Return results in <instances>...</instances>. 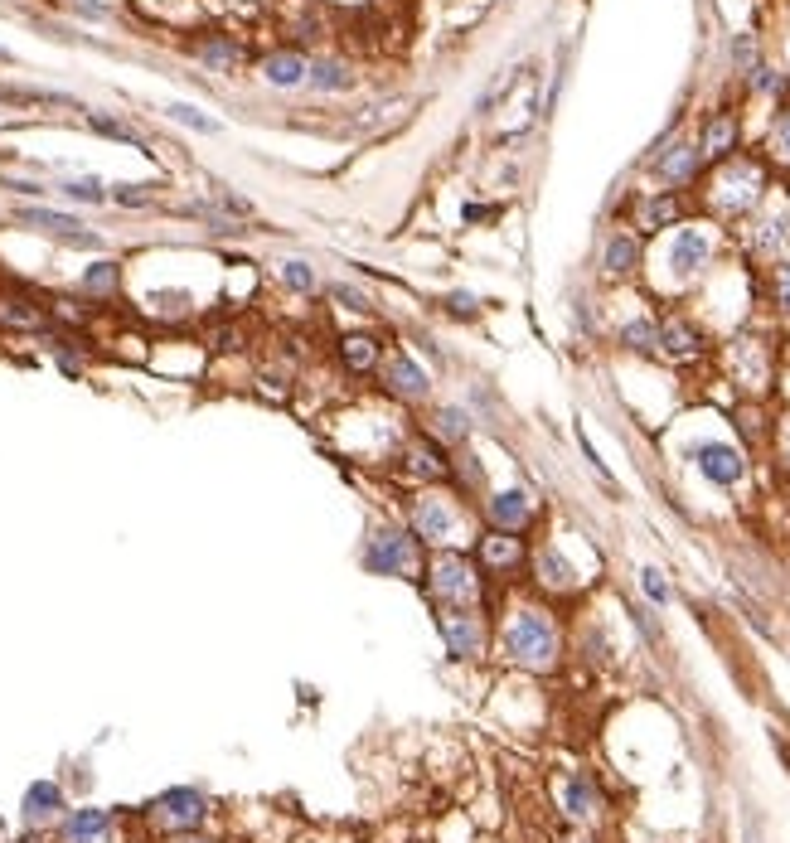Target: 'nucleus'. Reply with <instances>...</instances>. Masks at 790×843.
<instances>
[{
  "instance_id": "obj_11",
  "label": "nucleus",
  "mask_w": 790,
  "mask_h": 843,
  "mask_svg": "<svg viewBox=\"0 0 790 843\" xmlns=\"http://www.w3.org/2000/svg\"><path fill=\"white\" fill-rule=\"evenodd\" d=\"M694 466L703 470L713 485H737L747 461H742V451L727 446V441H703V446H694Z\"/></svg>"
},
{
  "instance_id": "obj_30",
  "label": "nucleus",
  "mask_w": 790,
  "mask_h": 843,
  "mask_svg": "<svg viewBox=\"0 0 790 843\" xmlns=\"http://www.w3.org/2000/svg\"><path fill=\"white\" fill-rule=\"evenodd\" d=\"M432 432H437L442 441H451V446H461L466 432H471V422H466V412H461V407H442V412H437V422H432Z\"/></svg>"
},
{
  "instance_id": "obj_34",
  "label": "nucleus",
  "mask_w": 790,
  "mask_h": 843,
  "mask_svg": "<svg viewBox=\"0 0 790 843\" xmlns=\"http://www.w3.org/2000/svg\"><path fill=\"white\" fill-rule=\"evenodd\" d=\"M64 194H68V199H78V204H102V199H107L102 180H68Z\"/></svg>"
},
{
  "instance_id": "obj_42",
  "label": "nucleus",
  "mask_w": 790,
  "mask_h": 843,
  "mask_svg": "<svg viewBox=\"0 0 790 843\" xmlns=\"http://www.w3.org/2000/svg\"><path fill=\"white\" fill-rule=\"evenodd\" d=\"M776 301H781V306L790 311V262L781 267V272H776Z\"/></svg>"
},
{
  "instance_id": "obj_7",
  "label": "nucleus",
  "mask_w": 790,
  "mask_h": 843,
  "mask_svg": "<svg viewBox=\"0 0 790 843\" xmlns=\"http://www.w3.org/2000/svg\"><path fill=\"white\" fill-rule=\"evenodd\" d=\"M379 383L398 398V403H422L427 393H432V383H427V369L422 364H412V354H393V359H383L379 364Z\"/></svg>"
},
{
  "instance_id": "obj_5",
  "label": "nucleus",
  "mask_w": 790,
  "mask_h": 843,
  "mask_svg": "<svg viewBox=\"0 0 790 843\" xmlns=\"http://www.w3.org/2000/svg\"><path fill=\"white\" fill-rule=\"evenodd\" d=\"M146 814H151V824L165 829V834H194V829L209 819V800L185 785V790H165Z\"/></svg>"
},
{
  "instance_id": "obj_28",
  "label": "nucleus",
  "mask_w": 790,
  "mask_h": 843,
  "mask_svg": "<svg viewBox=\"0 0 790 843\" xmlns=\"http://www.w3.org/2000/svg\"><path fill=\"white\" fill-rule=\"evenodd\" d=\"M698 170V146H674L669 156H660V175L664 180H689Z\"/></svg>"
},
{
  "instance_id": "obj_2",
  "label": "nucleus",
  "mask_w": 790,
  "mask_h": 843,
  "mask_svg": "<svg viewBox=\"0 0 790 843\" xmlns=\"http://www.w3.org/2000/svg\"><path fill=\"white\" fill-rule=\"evenodd\" d=\"M364 567L374 577H398V582H412L422 577V543L403 529H379L369 533L364 543Z\"/></svg>"
},
{
  "instance_id": "obj_26",
  "label": "nucleus",
  "mask_w": 790,
  "mask_h": 843,
  "mask_svg": "<svg viewBox=\"0 0 790 843\" xmlns=\"http://www.w3.org/2000/svg\"><path fill=\"white\" fill-rule=\"evenodd\" d=\"M117 286H122V267L117 262H93L83 272V291L88 296H117Z\"/></svg>"
},
{
  "instance_id": "obj_9",
  "label": "nucleus",
  "mask_w": 790,
  "mask_h": 843,
  "mask_svg": "<svg viewBox=\"0 0 790 843\" xmlns=\"http://www.w3.org/2000/svg\"><path fill=\"white\" fill-rule=\"evenodd\" d=\"M442 635H446V650L456 659L485 655V625H480L475 611H442Z\"/></svg>"
},
{
  "instance_id": "obj_35",
  "label": "nucleus",
  "mask_w": 790,
  "mask_h": 843,
  "mask_svg": "<svg viewBox=\"0 0 790 843\" xmlns=\"http://www.w3.org/2000/svg\"><path fill=\"white\" fill-rule=\"evenodd\" d=\"M679 219V199H650L645 204V228H660V223Z\"/></svg>"
},
{
  "instance_id": "obj_3",
  "label": "nucleus",
  "mask_w": 790,
  "mask_h": 843,
  "mask_svg": "<svg viewBox=\"0 0 790 843\" xmlns=\"http://www.w3.org/2000/svg\"><path fill=\"white\" fill-rule=\"evenodd\" d=\"M412 538L427 543V548H446L461 538V504L456 495H442V490H422L417 504H412Z\"/></svg>"
},
{
  "instance_id": "obj_37",
  "label": "nucleus",
  "mask_w": 790,
  "mask_h": 843,
  "mask_svg": "<svg viewBox=\"0 0 790 843\" xmlns=\"http://www.w3.org/2000/svg\"><path fill=\"white\" fill-rule=\"evenodd\" d=\"M640 587H645V596H650L655 606H664V601H669V582H664L660 567H645V572H640Z\"/></svg>"
},
{
  "instance_id": "obj_25",
  "label": "nucleus",
  "mask_w": 790,
  "mask_h": 843,
  "mask_svg": "<svg viewBox=\"0 0 790 843\" xmlns=\"http://www.w3.org/2000/svg\"><path fill=\"white\" fill-rule=\"evenodd\" d=\"M306 83H311L316 93H345V88L354 83V78H349V68H345V63L320 59V63H311V78H306Z\"/></svg>"
},
{
  "instance_id": "obj_31",
  "label": "nucleus",
  "mask_w": 790,
  "mask_h": 843,
  "mask_svg": "<svg viewBox=\"0 0 790 843\" xmlns=\"http://www.w3.org/2000/svg\"><path fill=\"white\" fill-rule=\"evenodd\" d=\"M282 281L291 291H316V272H311V262H301V257H286L282 262Z\"/></svg>"
},
{
  "instance_id": "obj_36",
  "label": "nucleus",
  "mask_w": 790,
  "mask_h": 843,
  "mask_svg": "<svg viewBox=\"0 0 790 843\" xmlns=\"http://www.w3.org/2000/svg\"><path fill=\"white\" fill-rule=\"evenodd\" d=\"M781 243H786V219H766L757 228V248L761 252H781Z\"/></svg>"
},
{
  "instance_id": "obj_40",
  "label": "nucleus",
  "mask_w": 790,
  "mask_h": 843,
  "mask_svg": "<svg viewBox=\"0 0 790 843\" xmlns=\"http://www.w3.org/2000/svg\"><path fill=\"white\" fill-rule=\"evenodd\" d=\"M330 301H345L349 311H374V306H369V301H364L354 286H335V291H330Z\"/></svg>"
},
{
  "instance_id": "obj_17",
  "label": "nucleus",
  "mask_w": 790,
  "mask_h": 843,
  "mask_svg": "<svg viewBox=\"0 0 790 843\" xmlns=\"http://www.w3.org/2000/svg\"><path fill=\"white\" fill-rule=\"evenodd\" d=\"M558 805H563L568 819H592L597 814V785L587 776H563L558 781Z\"/></svg>"
},
{
  "instance_id": "obj_20",
  "label": "nucleus",
  "mask_w": 790,
  "mask_h": 843,
  "mask_svg": "<svg viewBox=\"0 0 790 843\" xmlns=\"http://www.w3.org/2000/svg\"><path fill=\"white\" fill-rule=\"evenodd\" d=\"M480 558H485V567H495V572H509V567H519L524 562V548H519V538L514 533H485L480 538Z\"/></svg>"
},
{
  "instance_id": "obj_23",
  "label": "nucleus",
  "mask_w": 790,
  "mask_h": 843,
  "mask_svg": "<svg viewBox=\"0 0 790 843\" xmlns=\"http://www.w3.org/2000/svg\"><path fill=\"white\" fill-rule=\"evenodd\" d=\"M635 262H640V243L626 238V233H616V238L606 243V252H601V267H606L611 277H631Z\"/></svg>"
},
{
  "instance_id": "obj_29",
  "label": "nucleus",
  "mask_w": 790,
  "mask_h": 843,
  "mask_svg": "<svg viewBox=\"0 0 790 843\" xmlns=\"http://www.w3.org/2000/svg\"><path fill=\"white\" fill-rule=\"evenodd\" d=\"M732 117H713L708 131H703V146H698V156H727L732 151Z\"/></svg>"
},
{
  "instance_id": "obj_44",
  "label": "nucleus",
  "mask_w": 790,
  "mask_h": 843,
  "mask_svg": "<svg viewBox=\"0 0 790 843\" xmlns=\"http://www.w3.org/2000/svg\"><path fill=\"white\" fill-rule=\"evenodd\" d=\"M170 843H209V839H194V834H175Z\"/></svg>"
},
{
  "instance_id": "obj_19",
  "label": "nucleus",
  "mask_w": 790,
  "mask_h": 843,
  "mask_svg": "<svg viewBox=\"0 0 790 843\" xmlns=\"http://www.w3.org/2000/svg\"><path fill=\"white\" fill-rule=\"evenodd\" d=\"M340 359H345L349 374H374V369L383 364V344L374 340V335H345Z\"/></svg>"
},
{
  "instance_id": "obj_4",
  "label": "nucleus",
  "mask_w": 790,
  "mask_h": 843,
  "mask_svg": "<svg viewBox=\"0 0 790 843\" xmlns=\"http://www.w3.org/2000/svg\"><path fill=\"white\" fill-rule=\"evenodd\" d=\"M427 592H432V601H442L446 611H471L475 596H480V577L461 553H442L427 572Z\"/></svg>"
},
{
  "instance_id": "obj_12",
  "label": "nucleus",
  "mask_w": 790,
  "mask_h": 843,
  "mask_svg": "<svg viewBox=\"0 0 790 843\" xmlns=\"http://www.w3.org/2000/svg\"><path fill=\"white\" fill-rule=\"evenodd\" d=\"M20 223H25V228H39V233H49V238H64V243H73V248H97V233H88V228L73 219V214H54V209H20Z\"/></svg>"
},
{
  "instance_id": "obj_8",
  "label": "nucleus",
  "mask_w": 790,
  "mask_h": 843,
  "mask_svg": "<svg viewBox=\"0 0 790 843\" xmlns=\"http://www.w3.org/2000/svg\"><path fill=\"white\" fill-rule=\"evenodd\" d=\"M708 257H713V238L703 233V228H679L674 233V243H669V267H674V277L679 281H689V277H698L703 267H708Z\"/></svg>"
},
{
  "instance_id": "obj_43",
  "label": "nucleus",
  "mask_w": 790,
  "mask_h": 843,
  "mask_svg": "<svg viewBox=\"0 0 790 843\" xmlns=\"http://www.w3.org/2000/svg\"><path fill=\"white\" fill-rule=\"evenodd\" d=\"M781 451H786V461H790V417L781 422Z\"/></svg>"
},
{
  "instance_id": "obj_39",
  "label": "nucleus",
  "mask_w": 790,
  "mask_h": 843,
  "mask_svg": "<svg viewBox=\"0 0 790 843\" xmlns=\"http://www.w3.org/2000/svg\"><path fill=\"white\" fill-rule=\"evenodd\" d=\"M107 199H117L122 209H141V204H151V194H146V185H117Z\"/></svg>"
},
{
  "instance_id": "obj_14",
  "label": "nucleus",
  "mask_w": 790,
  "mask_h": 843,
  "mask_svg": "<svg viewBox=\"0 0 790 843\" xmlns=\"http://www.w3.org/2000/svg\"><path fill=\"white\" fill-rule=\"evenodd\" d=\"M262 78H267L272 88H306V78H311V59H306V54H296V49L267 54V59H262Z\"/></svg>"
},
{
  "instance_id": "obj_38",
  "label": "nucleus",
  "mask_w": 790,
  "mask_h": 843,
  "mask_svg": "<svg viewBox=\"0 0 790 843\" xmlns=\"http://www.w3.org/2000/svg\"><path fill=\"white\" fill-rule=\"evenodd\" d=\"M446 311L456 315V320H475V311H480V301H475L471 291H451V296H446Z\"/></svg>"
},
{
  "instance_id": "obj_24",
  "label": "nucleus",
  "mask_w": 790,
  "mask_h": 843,
  "mask_svg": "<svg viewBox=\"0 0 790 843\" xmlns=\"http://www.w3.org/2000/svg\"><path fill=\"white\" fill-rule=\"evenodd\" d=\"M194 54H199V63H204V68H214V73H233V68L243 63V49H238L233 39H204Z\"/></svg>"
},
{
  "instance_id": "obj_33",
  "label": "nucleus",
  "mask_w": 790,
  "mask_h": 843,
  "mask_svg": "<svg viewBox=\"0 0 790 843\" xmlns=\"http://www.w3.org/2000/svg\"><path fill=\"white\" fill-rule=\"evenodd\" d=\"M175 122H185V126H194V131H219V122L214 117H204L199 107H190V102H175V107H165Z\"/></svg>"
},
{
  "instance_id": "obj_10",
  "label": "nucleus",
  "mask_w": 790,
  "mask_h": 843,
  "mask_svg": "<svg viewBox=\"0 0 790 843\" xmlns=\"http://www.w3.org/2000/svg\"><path fill=\"white\" fill-rule=\"evenodd\" d=\"M534 495L529 490H495L490 500H485V514H490V524L500 533H519L534 524Z\"/></svg>"
},
{
  "instance_id": "obj_1",
  "label": "nucleus",
  "mask_w": 790,
  "mask_h": 843,
  "mask_svg": "<svg viewBox=\"0 0 790 843\" xmlns=\"http://www.w3.org/2000/svg\"><path fill=\"white\" fill-rule=\"evenodd\" d=\"M500 650H505V659L519 664V669H553V664H558V625H553L548 611H538V606H519L505 621Z\"/></svg>"
},
{
  "instance_id": "obj_45",
  "label": "nucleus",
  "mask_w": 790,
  "mask_h": 843,
  "mask_svg": "<svg viewBox=\"0 0 790 843\" xmlns=\"http://www.w3.org/2000/svg\"><path fill=\"white\" fill-rule=\"evenodd\" d=\"M107 843H112V839H107Z\"/></svg>"
},
{
  "instance_id": "obj_41",
  "label": "nucleus",
  "mask_w": 790,
  "mask_h": 843,
  "mask_svg": "<svg viewBox=\"0 0 790 843\" xmlns=\"http://www.w3.org/2000/svg\"><path fill=\"white\" fill-rule=\"evenodd\" d=\"M771 146H776V156L790 165V112L781 117V126H776V141H771Z\"/></svg>"
},
{
  "instance_id": "obj_27",
  "label": "nucleus",
  "mask_w": 790,
  "mask_h": 843,
  "mask_svg": "<svg viewBox=\"0 0 790 843\" xmlns=\"http://www.w3.org/2000/svg\"><path fill=\"white\" fill-rule=\"evenodd\" d=\"M621 344L635 349V354H655V349H660V325H655V320H631V325L621 330Z\"/></svg>"
},
{
  "instance_id": "obj_15",
  "label": "nucleus",
  "mask_w": 790,
  "mask_h": 843,
  "mask_svg": "<svg viewBox=\"0 0 790 843\" xmlns=\"http://www.w3.org/2000/svg\"><path fill=\"white\" fill-rule=\"evenodd\" d=\"M408 475L412 480H422V485H437V480L451 475V461H446L442 446H432L427 437H417L408 446Z\"/></svg>"
},
{
  "instance_id": "obj_6",
  "label": "nucleus",
  "mask_w": 790,
  "mask_h": 843,
  "mask_svg": "<svg viewBox=\"0 0 790 843\" xmlns=\"http://www.w3.org/2000/svg\"><path fill=\"white\" fill-rule=\"evenodd\" d=\"M761 199V170L752 160H732L723 165V175H718V185H713V204L723 209V214H742V209H752Z\"/></svg>"
},
{
  "instance_id": "obj_16",
  "label": "nucleus",
  "mask_w": 790,
  "mask_h": 843,
  "mask_svg": "<svg viewBox=\"0 0 790 843\" xmlns=\"http://www.w3.org/2000/svg\"><path fill=\"white\" fill-rule=\"evenodd\" d=\"M25 824H54L59 814H64V790L54 781H34L30 790H25Z\"/></svg>"
},
{
  "instance_id": "obj_21",
  "label": "nucleus",
  "mask_w": 790,
  "mask_h": 843,
  "mask_svg": "<svg viewBox=\"0 0 790 843\" xmlns=\"http://www.w3.org/2000/svg\"><path fill=\"white\" fill-rule=\"evenodd\" d=\"M0 325H5V330H39V325H44V311L34 306L30 296L10 291V296H0Z\"/></svg>"
},
{
  "instance_id": "obj_13",
  "label": "nucleus",
  "mask_w": 790,
  "mask_h": 843,
  "mask_svg": "<svg viewBox=\"0 0 790 843\" xmlns=\"http://www.w3.org/2000/svg\"><path fill=\"white\" fill-rule=\"evenodd\" d=\"M59 839L64 843H107L112 839V810H97V805L73 810L64 819V829H59Z\"/></svg>"
},
{
  "instance_id": "obj_32",
  "label": "nucleus",
  "mask_w": 790,
  "mask_h": 843,
  "mask_svg": "<svg viewBox=\"0 0 790 843\" xmlns=\"http://www.w3.org/2000/svg\"><path fill=\"white\" fill-rule=\"evenodd\" d=\"M93 122V131H102V136H112V141H127V146H141V131L127 122H117V117H88Z\"/></svg>"
},
{
  "instance_id": "obj_18",
  "label": "nucleus",
  "mask_w": 790,
  "mask_h": 843,
  "mask_svg": "<svg viewBox=\"0 0 790 843\" xmlns=\"http://www.w3.org/2000/svg\"><path fill=\"white\" fill-rule=\"evenodd\" d=\"M534 572L543 587H553V592H572L577 587V572H572V562L558 553V548H538L534 553Z\"/></svg>"
},
{
  "instance_id": "obj_22",
  "label": "nucleus",
  "mask_w": 790,
  "mask_h": 843,
  "mask_svg": "<svg viewBox=\"0 0 790 843\" xmlns=\"http://www.w3.org/2000/svg\"><path fill=\"white\" fill-rule=\"evenodd\" d=\"M660 349L669 354V359H694L698 349H703V340H698L694 325H684V320H669V325H660Z\"/></svg>"
}]
</instances>
